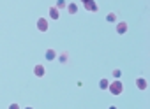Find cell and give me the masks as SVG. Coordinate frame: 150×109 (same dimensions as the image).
I'll return each instance as SVG.
<instances>
[{
  "label": "cell",
  "instance_id": "6da1fadb",
  "mask_svg": "<svg viewBox=\"0 0 150 109\" xmlns=\"http://www.w3.org/2000/svg\"><path fill=\"white\" fill-rule=\"evenodd\" d=\"M108 91H110L113 97H118V95H122V93H124V83H122L120 79L110 81V84H108Z\"/></svg>",
  "mask_w": 150,
  "mask_h": 109
},
{
  "label": "cell",
  "instance_id": "7a4b0ae2",
  "mask_svg": "<svg viewBox=\"0 0 150 109\" xmlns=\"http://www.w3.org/2000/svg\"><path fill=\"white\" fill-rule=\"evenodd\" d=\"M37 30L39 32H48L50 30V21L46 20V18H37Z\"/></svg>",
  "mask_w": 150,
  "mask_h": 109
},
{
  "label": "cell",
  "instance_id": "3957f363",
  "mask_svg": "<svg viewBox=\"0 0 150 109\" xmlns=\"http://www.w3.org/2000/svg\"><path fill=\"white\" fill-rule=\"evenodd\" d=\"M83 7L88 13H97L99 11V6L96 4V0H87V2H83Z\"/></svg>",
  "mask_w": 150,
  "mask_h": 109
},
{
  "label": "cell",
  "instance_id": "277c9868",
  "mask_svg": "<svg viewBox=\"0 0 150 109\" xmlns=\"http://www.w3.org/2000/svg\"><path fill=\"white\" fill-rule=\"evenodd\" d=\"M115 25H117V34H118V35H124V34H127V30H129V25H127V21H117Z\"/></svg>",
  "mask_w": 150,
  "mask_h": 109
},
{
  "label": "cell",
  "instance_id": "5b68a950",
  "mask_svg": "<svg viewBox=\"0 0 150 109\" xmlns=\"http://www.w3.org/2000/svg\"><path fill=\"white\" fill-rule=\"evenodd\" d=\"M44 74H46V67H44L42 63L34 65V76H35V77H44Z\"/></svg>",
  "mask_w": 150,
  "mask_h": 109
},
{
  "label": "cell",
  "instance_id": "8992f818",
  "mask_svg": "<svg viewBox=\"0 0 150 109\" xmlns=\"http://www.w3.org/2000/svg\"><path fill=\"white\" fill-rule=\"evenodd\" d=\"M136 88L141 90V91H145V90L148 88V83H146V79H145L143 76H139V77L136 79Z\"/></svg>",
  "mask_w": 150,
  "mask_h": 109
},
{
  "label": "cell",
  "instance_id": "52a82bcc",
  "mask_svg": "<svg viewBox=\"0 0 150 109\" xmlns=\"http://www.w3.org/2000/svg\"><path fill=\"white\" fill-rule=\"evenodd\" d=\"M44 56H46V60H48V62H53V60H57L58 53H57L53 48H48V49H46V53H44Z\"/></svg>",
  "mask_w": 150,
  "mask_h": 109
},
{
  "label": "cell",
  "instance_id": "ba28073f",
  "mask_svg": "<svg viewBox=\"0 0 150 109\" xmlns=\"http://www.w3.org/2000/svg\"><path fill=\"white\" fill-rule=\"evenodd\" d=\"M48 13H50V18H51L53 21H57V20L60 18V11H58V9H57L55 6H51V7L48 9Z\"/></svg>",
  "mask_w": 150,
  "mask_h": 109
},
{
  "label": "cell",
  "instance_id": "9c48e42d",
  "mask_svg": "<svg viewBox=\"0 0 150 109\" xmlns=\"http://www.w3.org/2000/svg\"><path fill=\"white\" fill-rule=\"evenodd\" d=\"M65 7H67V13H69V14H76V13H78V4H76V2H71V4H67Z\"/></svg>",
  "mask_w": 150,
  "mask_h": 109
},
{
  "label": "cell",
  "instance_id": "30bf717a",
  "mask_svg": "<svg viewBox=\"0 0 150 109\" xmlns=\"http://www.w3.org/2000/svg\"><path fill=\"white\" fill-rule=\"evenodd\" d=\"M106 21H108V23H117V21H118L117 13H108V14H106Z\"/></svg>",
  "mask_w": 150,
  "mask_h": 109
},
{
  "label": "cell",
  "instance_id": "8fae6325",
  "mask_svg": "<svg viewBox=\"0 0 150 109\" xmlns=\"http://www.w3.org/2000/svg\"><path fill=\"white\" fill-rule=\"evenodd\" d=\"M57 58H58L60 63H67V62H69V53L64 51V53H60V56H57Z\"/></svg>",
  "mask_w": 150,
  "mask_h": 109
},
{
  "label": "cell",
  "instance_id": "7c38bea8",
  "mask_svg": "<svg viewBox=\"0 0 150 109\" xmlns=\"http://www.w3.org/2000/svg\"><path fill=\"white\" fill-rule=\"evenodd\" d=\"M108 84H110L108 77H103V79L99 81V88H101V90H108Z\"/></svg>",
  "mask_w": 150,
  "mask_h": 109
},
{
  "label": "cell",
  "instance_id": "4fadbf2b",
  "mask_svg": "<svg viewBox=\"0 0 150 109\" xmlns=\"http://www.w3.org/2000/svg\"><path fill=\"white\" fill-rule=\"evenodd\" d=\"M65 6H67L65 0H57V6H55V7H57L58 11H62V9H65Z\"/></svg>",
  "mask_w": 150,
  "mask_h": 109
},
{
  "label": "cell",
  "instance_id": "5bb4252c",
  "mask_svg": "<svg viewBox=\"0 0 150 109\" xmlns=\"http://www.w3.org/2000/svg\"><path fill=\"white\" fill-rule=\"evenodd\" d=\"M111 74H113V77H115V79H120V77H122V70H120V69H113V70H111Z\"/></svg>",
  "mask_w": 150,
  "mask_h": 109
},
{
  "label": "cell",
  "instance_id": "9a60e30c",
  "mask_svg": "<svg viewBox=\"0 0 150 109\" xmlns=\"http://www.w3.org/2000/svg\"><path fill=\"white\" fill-rule=\"evenodd\" d=\"M9 109H21V107H20V104L13 102V104H9Z\"/></svg>",
  "mask_w": 150,
  "mask_h": 109
},
{
  "label": "cell",
  "instance_id": "2e32d148",
  "mask_svg": "<svg viewBox=\"0 0 150 109\" xmlns=\"http://www.w3.org/2000/svg\"><path fill=\"white\" fill-rule=\"evenodd\" d=\"M108 109H117V105H110V107H108Z\"/></svg>",
  "mask_w": 150,
  "mask_h": 109
},
{
  "label": "cell",
  "instance_id": "e0dca14e",
  "mask_svg": "<svg viewBox=\"0 0 150 109\" xmlns=\"http://www.w3.org/2000/svg\"><path fill=\"white\" fill-rule=\"evenodd\" d=\"M25 109H34V107H30V105H28V107H25Z\"/></svg>",
  "mask_w": 150,
  "mask_h": 109
},
{
  "label": "cell",
  "instance_id": "ac0fdd59",
  "mask_svg": "<svg viewBox=\"0 0 150 109\" xmlns=\"http://www.w3.org/2000/svg\"><path fill=\"white\" fill-rule=\"evenodd\" d=\"M83 2H87V0H81V4H83Z\"/></svg>",
  "mask_w": 150,
  "mask_h": 109
}]
</instances>
